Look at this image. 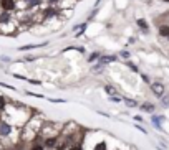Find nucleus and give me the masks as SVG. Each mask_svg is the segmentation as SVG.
I'll return each mask as SVG.
<instances>
[{
    "instance_id": "1",
    "label": "nucleus",
    "mask_w": 169,
    "mask_h": 150,
    "mask_svg": "<svg viewBox=\"0 0 169 150\" xmlns=\"http://www.w3.org/2000/svg\"><path fill=\"white\" fill-rule=\"evenodd\" d=\"M151 91H153V94H154L156 97H159V99L166 94V92H164V84L159 83V81H156V83H151Z\"/></svg>"
},
{
    "instance_id": "2",
    "label": "nucleus",
    "mask_w": 169,
    "mask_h": 150,
    "mask_svg": "<svg viewBox=\"0 0 169 150\" xmlns=\"http://www.w3.org/2000/svg\"><path fill=\"white\" fill-rule=\"evenodd\" d=\"M0 8L5 12H12L17 8V3H15V0H0Z\"/></svg>"
},
{
    "instance_id": "3",
    "label": "nucleus",
    "mask_w": 169,
    "mask_h": 150,
    "mask_svg": "<svg viewBox=\"0 0 169 150\" xmlns=\"http://www.w3.org/2000/svg\"><path fill=\"white\" fill-rule=\"evenodd\" d=\"M10 132H12V125L7 124L5 120H0V135H2V137H7Z\"/></svg>"
},
{
    "instance_id": "4",
    "label": "nucleus",
    "mask_w": 169,
    "mask_h": 150,
    "mask_svg": "<svg viewBox=\"0 0 169 150\" xmlns=\"http://www.w3.org/2000/svg\"><path fill=\"white\" fill-rule=\"evenodd\" d=\"M56 15H58V8H55L53 5H50L48 8L43 10V17H45V18H53V17H56Z\"/></svg>"
},
{
    "instance_id": "5",
    "label": "nucleus",
    "mask_w": 169,
    "mask_h": 150,
    "mask_svg": "<svg viewBox=\"0 0 169 150\" xmlns=\"http://www.w3.org/2000/svg\"><path fill=\"white\" fill-rule=\"evenodd\" d=\"M158 33H159V36L161 38H169V25L167 23H162V25L158 27Z\"/></svg>"
},
{
    "instance_id": "6",
    "label": "nucleus",
    "mask_w": 169,
    "mask_h": 150,
    "mask_svg": "<svg viewBox=\"0 0 169 150\" xmlns=\"http://www.w3.org/2000/svg\"><path fill=\"white\" fill-rule=\"evenodd\" d=\"M136 25L139 27V30H141L144 35L149 33V25H148V22L144 20V18H138V20H136Z\"/></svg>"
},
{
    "instance_id": "7",
    "label": "nucleus",
    "mask_w": 169,
    "mask_h": 150,
    "mask_svg": "<svg viewBox=\"0 0 169 150\" xmlns=\"http://www.w3.org/2000/svg\"><path fill=\"white\" fill-rule=\"evenodd\" d=\"M114 61H118V56H114V55H101L100 56V63H103V65L114 63Z\"/></svg>"
},
{
    "instance_id": "8",
    "label": "nucleus",
    "mask_w": 169,
    "mask_h": 150,
    "mask_svg": "<svg viewBox=\"0 0 169 150\" xmlns=\"http://www.w3.org/2000/svg\"><path fill=\"white\" fill-rule=\"evenodd\" d=\"M10 22H12L10 12H5V10L0 12V25H5V23H10Z\"/></svg>"
},
{
    "instance_id": "9",
    "label": "nucleus",
    "mask_w": 169,
    "mask_h": 150,
    "mask_svg": "<svg viewBox=\"0 0 169 150\" xmlns=\"http://www.w3.org/2000/svg\"><path fill=\"white\" fill-rule=\"evenodd\" d=\"M154 107H156V106H154L153 102H143L139 109H141L143 112H149V114H153V112H154Z\"/></svg>"
},
{
    "instance_id": "10",
    "label": "nucleus",
    "mask_w": 169,
    "mask_h": 150,
    "mask_svg": "<svg viewBox=\"0 0 169 150\" xmlns=\"http://www.w3.org/2000/svg\"><path fill=\"white\" fill-rule=\"evenodd\" d=\"M151 120H153V125L156 127V129H159V130L162 132V125H161V122L164 120V117H162V115H153V119H151Z\"/></svg>"
},
{
    "instance_id": "11",
    "label": "nucleus",
    "mask_w": 169,
    "mask_h": 150,
    "mask_svg": "<svg viewBox=\"0 0 169 150\" xmlns=\"http://www.w3.org/2000/svg\"><path fill=\"white\" fill-rule=\"evenodd\" d=\"M23 2H25V5L28 8H33V7H40L45 0H23Z\"/></svg>"
},
{
    "instance_id": "12",
    "label": "nucleus",
    "mask_w": 169,
    "mask_h": 150,
    "mask_svg": "<svg viewBox=\"0 0 169 150\" xmlns=\"http://www.w3.org/2000/svg\"><path fill=\"white\" fill-rule=\"evenodd\" d=\"M56 140H58L56 135H55V137H50V138H46V140H45L43 145L48 147V148H55V147H56Z\"/></svg>"
},
{
    "instance_id": "13",
    "label": "nucleus",
    "mask_w": 169,
    "mask_h": 150,
    "mask_svg": "<svg viewBox=\"0 0 169 150\" xmlns=\"http://www.w3.org/2000/svg\"><path fill=\"white\" fill-rule=\"evenodd\" d=\"M104 92H106L108 96H114V94H118V91H116L111 84H104Z\"/></svg>"
},
{
    "instance_id": "14",
    "label": "nucleus",
    "mask_w": 169,
    "mask_h": 150,
    "mask_svg": "<svg viewBox=\"0 0 169 150\" xmlns=\"http://www.w3.org/2000/svg\"><path fill=\"white\" fill-rule=\"evenodd\" d=\"M100 56H101V53H98V51H93L91 55H88V63H93V61H96V60H100Z\"/></svg>"
},
{
    "instance_id": "15",
    "label": "nucleus",
    "mask_w": 169,
    "mask_h": 150,
    "mask_svg": "<svg viewBox=\"0 0 169 150\" xmlns=\"http://www.w3.org/2000/svg\"><path fill=\"white\" fill-rule=\"evenodd\" d=\"M124 104L128 107H138V102L135 99H129V97H124Z\"/></svg>"
},
{
    "instance_id": "16",
    "label": "nucleus",
    "mask_w": 169,
    "mask_h": 150,
    "mask_svg": "<svg viewBox=\"0 0 169 150\" xmlns=\"http://www.w3.org/2000/svg\"><path fill=\"white\" fill-rule=\"evenodd\" d=\"M103 66H104V65H103V63H98V65H95V66H93V68H91V71L98 74V73H101V71H103V69H104Z\"/></svg>"
},
{
    "instance_id": "17",
    "label": "nucleus",
    "mask_w": 169,
    "mask_h": 150,
    "mask_svg": "<svg viewBox=\"0 0 169 150\" xmlns=\"http://www.w3.org/2000/svg\"><path fill=\"white\" fill-rule=\"evenodd\" d=\"M68 150H83V145H81V142H75L68 147Z\"/></svg>"
},
{
    "instance_id": "18",
    "label": "nucleus",
    "mask_w": 169,
    "mask_h": 150,
    "mask_svg": "<svg viewBox=\"0 0 169 150\" xmlns=\"http://www.w3.org/2000/svg\"><path fill=\"white\" fill-rule=\"evenodd\" d=\"M126 65H128V68H129L133 73H138V71H139V68H138V66L135 65V63H131L129 60H128V63H126Z\"/></svg>"
},
{
    "instance_id": "19",
    "label": "nucleus",
    "mask_w": 169,
    "mask_h": 150,
    "mask_svg": "<svg viewBox=\"0 0 169 150\" xmlns=\"http://www.w3.org/2000/svg\"><path fill=\"white\" fill-rule=\"evenodd\" d=\"M93 150H108V145H106V142H100V143H96V147Z\"/></svg>"
},
{
    "instance_id": "20",
    "label": "nucleus",
    "mask_w": 169,
    "mask_h": 150,
    "mask_svg": "<svg viewBox=\"0 0 169 150\" xmlns=\"http://www.w3.org/2000/svg\"><path fill=\"white\" fill-rule=\"evenodd\" d=\"M119 56L124 58V60H129V58H131V53H129L128 50H123V51H119Z\"/></svg>"
},
{
    "instance_id": "21",
    "label": "nucleus",
    "mask_w": 169,
    "mask_h": 150,
    "mask_svg": "<svg viewBox=\"0 0 169 150\" xmlns=\"http://www.w3.org/2000/svg\"><path fill=\"white\" fill-rule=\"evenodd\" d=\"M161 102H162V106H164V107H169V96L164 94V96L161 97Z\"/></svg>"
},
{
    "instance_id": "22",
    "label": "nucleus",
    "mask_w": 169,
    "mask_h": 150,
    "mask_svg": "<svg viewBox=\"0 0 169 150\" xmlns=\"http://www.w3.org/2000/svg\"><path fill=\"white\" fill-rule=\"evenodd\" d=\"M5 106H7V101H5V97H3V96H0V111H3Z\"/></svg>"
},
{
    "instance_id": "23",
    "label": "nucleus",
    "mask_w": 169,
    "mask_h": 150,
    "mask_svg": "<svg viewBox=\"0 0 169 150\" xmlns=\"http://www.w3.org/2000/svg\"><path fill=\"white\" fill-rule=\"evenodd\" d=\"M30 150H45V145H42V143H35Z\"/></svg>"
},
{
    "instance_id": "24",
    "label": "nucleus",
    "mask_w": 169,
    "mask_h": 150,
    "mask_svg": "<svg viewBox=\"0 0 169 150\" xmlns=\"http://www.w3.org/2000/svg\"><path fill=\"white\" fill-rule=\"evenodd\" d=\"M141 78H143V81H144V83H148V84H151V81H149V76H148V74H141Z\"/></svg>"
},
{
    "instance_id": "25",
    "label": "nucleus",
    "mask_w": 169,
    "mask_h": 150,
    "mask_svg": "<svg viewBox=\"0 0 169 150\" xmlns=\"http://www.w3.org/2000/svg\"><path fill=\"white\" fill-rule=\"evenodd\" d=\"M28 83H32V84H37V86H40V84H42V81H38V79H28Z\"/></svg>"
},
{
    "instance_id": "26",
    "label": "nucleus",
    "mask_w": 169,
    "mask_h": 150,
    "mask_svg": "<svg viewBox=\"0 0 169 150\" xmlns=\"http://www.w3.org/2000/svg\"><path fill=\"white\" fill-rule=\"evenodd\" d=\"M109 101H113V102H119V101H121V97H116V96H109Z\"/></svg>"
},
{
    "instance_id": "27",
    "label": "nucleus",
    "mask_w": 169,
    "mask_h": 150,
    "mask_svg": "<svg viewBox=\"0 0 169 150\" xmlns=\"http://www.w3.org/2000/svg\"><path fill=\"white\" fill-rule=\"evenodd\" d=\"M46 2H48L50 5H56L58 2H60V0H46Z\"/></svg>"
},
{
    "instance_id": "28",
    "label": "nucleus",
    "mask_w": 169,
    "mask_h": 150,
    "mask_svg": "<svg viewBox=\"0 0 169 150\" xmlns=\"http://www.w3.org/2000/svg\"><path fill=\"white\" fill-rule=\"evenodd\" d=\"M128 43H129V45H133V43H136V38H135V36H133V38H129V40H128Z\"/></svg>"
},
{
    "instance_id": "29",
    "label": "nucleus",
    "mask_w": 169,
    "mask_h": 150,
    "mask_svg": "<svg viewBox=\"0 0 169 150\" xmlns=\"http://www.w3.org/2000/svg\"><path fill=\"white\" fill-rule=\"evenodd\" d=\"M100 3H101V0H96V2H95V8L100 7Z\"/></svg>"
},
{
    "instance_id": "30",
    "label": "nucleus",
    "mask_w": 169,
    "mask_h": 150,
    "mask_svg": "<svg viewBox=\"0 0 169 150\" xmlns=\"http://www.w3.org/2000/svg\"><path fill=\"white\" fill-rule=\"evenodd\" d=\"M51 102H58V104H60V102H63V99H50Z\"/></svg>"
},
{
    "instance_id": "31",
    "label": "nucleus",
    "mask_w": 169,
    "mask_h": 150,
    "mask_svg": "<svg viewBox=\"0 0 169 150\" xmlns=\"http://www.w3.org/2000/svg\"><path fill=\"white\" fill-rule=\"evenodd\" d=\"M162 2H164V3H169V0H162Z\"/></svg>"
},
{
    "instance_id": "32",
    "label": "nucleus",
    "mask_w": 169,
    "mask_h": 150,
    "mask_svg": "<svg viewBox=\"0 0 169 150\" xmlns=\"http://www.w3.org/2000/svg\"><path fill=\"white\" fill-rule=\"evenodd\" d=\"M167 41H169V38H167Z\"/></svg>"
}]
</instances>
